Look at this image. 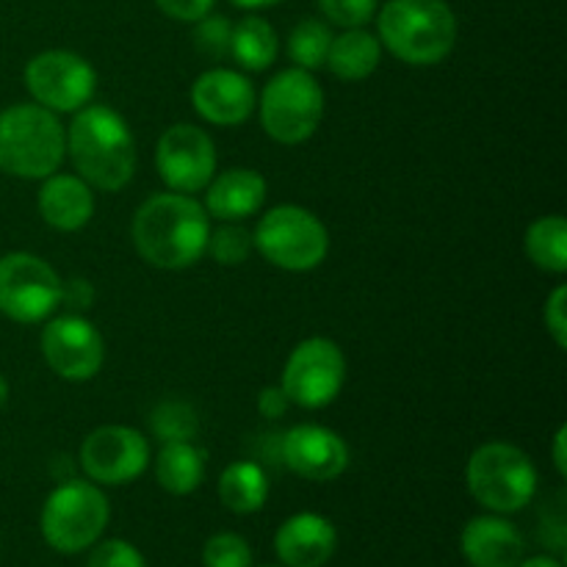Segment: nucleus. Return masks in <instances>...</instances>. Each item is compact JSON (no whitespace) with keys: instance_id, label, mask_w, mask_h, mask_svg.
Returning a JSON list of instances; mask_svg holds the SVG:
<instances>
[{"instance_id":"obj_11","label":"nucleus","mask_w":567,"mask_h":567,"mask_svg":"<svg viewBox=\"0 0 567 567\" xmlns=\"http://www.w3.org/2000/svg\"><path fill=\"white\" fill-rule=\"evenodd\" d=\"M347 382V358L330 338H308L288 358L282 371V391L291 404L321 410L332 404Z\"/></svg>"},{"instance_id":"obj_17","label":"nucleus","mask_w":567,"mask_h":567,"mask_svg":"<svg viewBox=\"0 0 567 567\" xmlns=\"http://www.w3.org/2000/svg\"><path fill=\"white\" fill-rule=\"evenodd\" d=\"M336 548V526L319 513L291 515L275 535V554L286 567H324Z\"/></svg>"},{"instance_id":"obj_33","label":"nucleus","mask_w":567,"mask_h":567,"mask_svg":"<svg viewBox=\"0 0 567 567\" xmlns=\"http://www.w3.org/2000/svg\"><path fill=\"white\" fill-rule=\"evenodd\" d=\"M543 319H546L548 336L554 338L559 349L567 347V288L559 286L554 288V293L548 297L546 310H543Z\"/></svg>"},{"instance_id":"obj_29","label":"nucleus","mask_w":567,"mask_h":567,"mask_svg":"<svg viewBox=\"0 0 567 567\" xmlns=\"http://www.w3.org/2000/svg\"><path fill=\"white\" fill-rule=\"evenodd\" d=\"M252 236L241 225H225L208 236V249L219 266H241L252 252Z\"/></svg>"},{"instance_id":"obj_26","label":"nucleus","mask_w":567,"mask_h":567,"mask_svg":"<svg viewBox=\"0 0 567 567\" xmlns=\"http://www.w3.org/2000/svg\"><path fill=\"white\" fill-rule=\"evenodd\" d=\"M332 31L321 20H302L288 37V55L299 70H319L327 64Z\"/></svg>"},{"instance_id":"obj_20","label":"nucleus","mask_w":567,"mask_h":567,"mask_svg":"<svg viewBox=\"0 0 567 567\" xmlns=\"http://www.w3.org/2000/svg\"><path fill=\"white\" fill-rule=\"evenodd\" d=\"M205 205L208 216L219 221H241L258 214L266 199V181L255 169H227L208 183Z\"/></svg>"},{"instance_id":"obj_9","label":"nucleus","mask_w":567,"mask_h":567,"mask_svg":"<svg viewBox=\"0 0 567 567\" xmlns=\"http://www.w3.org/2000/svg\"><path fill=\"white\" fill-rule=\"evenodd\" d=\"M61 305V277L31 252L0 258V313L20 324L44 321Z\"/></svg>"},{"instance_id":"obj_3","label":"nucleus","mask_w":567,"mask_h":567,"mask_svg":"<svg viewBox=\"0 0 567 567\" xmlns=\"http://www.w3.org/2000/svg\"><path fill=\"white\" fill-rule=\"evenodd\" d=\"M380 42L413 66L441 64L457 44V17L446 0H391L380 11Z\"/></svg>"},{"instance_id":"obj_34","label":"nucleus","mask_w":567,"mask_h":567,"mask_svg":"<svg viewBox=\"0 0 567 567\" xmlns=\"http://www.w3.org/2000/svg\"><path fill=\"white\" fill-rule=\"evenodd\" d=\"M155 3H158V9L164 11V14L175 17V20L197 22L203 20L205 14H210L216 0H155Z\"/></svg>"},{"instance_id":"obj_36","label":"nucleus","mask_w":567,"mask_h":567,"mask_svg":"<svg viewBox=\"0 0 567 567\" xmlns=\"http://www.w3.org/2000/svg\"><path fill=\"white\" fill-rule=\"evenodd\" d=\"M61 302H64L66 308H72V310L92 308L94 288L89 286L86 280H70L66 286L61 282Z\"/></svg>"},{"instance_id":"obj_6","label":"nucleus","mask_w":567,"mask_h":567,"mask_svg":"<svg viewBox=\"0 0 567 567\" xmlns=\"http://www.w3.org/2000/svg\"><path fill=\"white\" fill-rule=\"evenodd\" d=\"M111 518L105 493L92 482L70 480L55 487L42 507V537L53 551L81 554L97 546Z\"/></svg>"},{"instance_id":"obj_5","label":"nucleus","mask_w":567,"mask_h":567,"mask_svg":"<svg viewBox=\"0 0 567 567\" xmlns=\"http://www.w3.org/2000/svg\"><path fill=\"white\" fill-rule=\"evenodd\" d=\"M468 491L487 513H520L537 493V468L529 454L509 443H485L465 468Z\"/></svg>"},{"instance_id":"obj_14","label":"nucleus","mask_w":567,"mask_h":567,"mask_svg":"<svg viewBox=\"0 0 567 567\" xmlns=\"http://www.w3.org/2000/svg\"><path fill=\"white\" fill-rule=\"evenodd\" d=\"M42 354L59 377L86 382L103 369L105 343L92 321L81 316H59L42 330Z\"/></svg>"},{"instance_id":"obj_24","label":"nucleus","mask_w":567,"mask_h":567,"mask_svg":"<svg viewBox=\"0 0 567 567\" xmlns=\"http://www.w3.org/2000/svg\"><path fill=\"white\" fill-rule=\"evenodd\" d=\"M277 33L264 17H244L233 25L230 55L249 72H264L277 59Z\"/></svg>"},{"instance_id":"obj_42","label":"nucleus","mask_w":567,"mask_h":567,"mask_svg":"<svg viewBox=\"0 0 567 567\" xmlns=\"http://www.w3.org/2000/svg\"><path fill=\"white\" fill-rule=\"evenodd\" d=\"M0 548H3V546H0Z\"/></svg>"},{"instance_id":"obj_41","label":"nucleus","mask_w":567,"mask_h":567,"mask_svg":"<svg viewBox=\"0 0 567 567\" xmlns=\"http://www.w3.org/2000/svg\"><path fill=\"white\" fill-rule=\"evenodd\" d=\"M269 567H275V565H269Z\"/></svg>"},{"instance_id":"obj_2","label":"nucleus","mask_w":567,"mask_h":567,"mask_svg":"<svg viewBox=\"0 0 567 567\" xmlns=\"http://www.w3.org/2000/svg\"><path fill=\"white\" fill-rule=\"evenodd\" d=\"M66 153L78 177L100 192H120L136 172L131 125L109 105H83L66 131Z\"/></svg>"},{"instance_id":"obj_18","label":"nucleus","mask_w":567,"mask_h":567,"mask_svg":"<svg viewBox=\"0 0 567 567\" xmlns=\"http://www.w3.org/2000/svg\"><path fill=\"white\" fill-rule=\"evenodd\" d=\"M465 563L471 567H518L526 543L518 526L504 515H480L460 535Z\"/></svg>"},{"instance_id":"obj_7","label":"nucleus","mask_w":567,"mask_h":567,"mask_svg":"<svg viewBox=\"0 0 567 567\" xmlns=\"http://www.w3.org/2000/svg\"><path fill=\"white\" fill-rule=\"evenodd\" d=\"M324 116V92L308 70H282L260 94V125L275 142L302 144L319 131Z\"/></svg>"},{"instance_id":"obj_8","label":"nucleus","mask_w":567,"mask_h":567,"mask_svg":"<svg viewBox=\"0 0 567 567\" xmlns=\"http://www.w3.org/2000/svg\"><path fill=\"white\" fill-rule=\"evenodd\" d=\"M252 244L277 269L310 271L324 264L330 252V233L308 208L277 205L258 221Z\"/></svg>"},{"instance_id":"obj_27","label":"nucleus","mask_w":567,"mask_h":567,"mask_svg":"<svg viewBox=\"0 0 567 567\" xmlns=\"http://www.w3.org/2000/svg\"><path fill=\"white\" fill-rule=\"evenodd\" d=\"M150 430L164 443L194 441L199 432V419L192 404L186 402H161L150 415Z\"/></svg>"},{"instance_id":"obj_32","label":"nucleus","mask_w":567,"mask_h":567,"mask_svg":"<svg viewBox=\"0 0 567 567\" xmlns=\"http://www.w3.org/2000/svg\"><path fill=\"white\" fill-rule=\"evenodd\" d=\"M86 567H147L142 551L127 540H103L89 557Z\"/></svg>"},{"instance_id":"obj_31","label":"nucleus","mask_w":567,"mask_h":567,"mask_svg":"<svg viewBox=\"0 0 567 567\" xmlns=\"http://www.w3.org/2000/svg\"><path fill=\"white\" fill-rule=\"evenodd\" d=\"M319 9L332 25L363 28L374 17L377 0H319Z\"/></svg>"},{"instance_id":"obj_15","label":"nucleus","mask_w":567,"mask_h":567,"mask_svg":"<svg viewBox=\"0 0 567 567\" xmlns=\"http://www.w3.org/2000/svg\"><path fill=\"white\" fill-rule=\"evenodd\" d=\"M282 463L308 482H332L349 468V449L338 432L319 424H299L282 435Z\"/></svg>"},{"instance_id":"obj_4","label":"nucleus","mask_w":567,"mask_h":567,"mask_svg":"<svg viewBox=\"0 0 567 567\" xmlns=\"http://www.w3.org/2000/svg\"><path fill=\"white\" fill-rule=\"evenodd\" d=\"M66 155L64 125L39 103L0 111V172L22 181H44Z\"/></svg>"},{"instance_id":"obj_19","label":"nucleus","mask_w":567,"mask_h":567,"mask_svg":"<svg viewBox=\"0 0 567 567\" xmlns=\"http://www.w3.org/2000/svg\"><path fill=\"white\" fill-rule=\"evenodd\" d=\"M39 214L50 227L64 233H75L89 225L94 214V194L86 181L78 175H59L53 172L44 177V186L39 188Z\"/></svg>"},{"instance_id":"obj_1","label":"nucleus","mask_w":567,"mask_h":567,"mask_svg":"<svg viewBox=\"0 0 567 567\" xmlns=\"http://www.w3.org/2000/svg\"><path fill=\"white\" fill-rule=\"evenodd\" d=\"M208 210L188 194H153L133 216V244L155 269L194 266L208 249Z\"/></svg>"},{"instance_id":"obj_30","label":"nucleus","mask_w":567,"mask_h":567,"mask_svg":"<svg viewBox=\"0 0 567 567\" xmlns=\"http://www.w3.org/2000/svg\"><path fill=\"white\" fill-rule=\"evenodd\" d=\"M230 37L233 25L227 17L205 14L203 20H197L194 42H197L199 53L210 55V59H225V55H230Z\"/></svg>"},{"instance_id":"obj_40","label":"nucleus","mask_w":567,"mask_h":567,"mask_svg":"<svg viewBox=\"0 0 567 567\" xmlns=\"http://www.w3.org/2000/svg\"><path fill=\"white\" fill-rule=\"evenodd\" d=\"M6 402H9V382H6V377L0 374V408H3Z\"/></svg>"},{"instance_id":"obj_21","label":"nucleus","mask_w":567,"mask_h":567,"mask_svg":"<svg viewBox=\"0 0 567 567\" xmlns=\"http://www.w3.org/2000/svg\"><path fill=\"white\" fill-rule=\"evenodd\" d=\"M382 42L365 28H347L341 37H332L327 66L341 81H363L380 66Z\"/></svg>"},{"instance_id":"obj_22","label":"nucleus","mask_w":567,"mask_h":567,"mask_svg":"<svg viewBox=\"0 0 567 567\" xmlns=\"http://www.w3.org/2000/svg\"><path fill=\"white\" fill-rule=\"evenodd\" d=\"M155 480L172 496H192L205 480V452L194 441L164 443L155 460Z\"/></svg>"},{"instance_id":"obj_39","label":"nucleus","mask_w":567,"mask_h":567,"mask_svg":"<svg viewBox=\"0 0 567 567\" xmlns=\"http://www.w3.org/2000/svg\"><path fill=\"white\" fill-rule=\"evenodd\" d=\"M233 3L241 6V9H269V6L282 3V0H233Z\"/></svg>"},{"instance_id":"obj_25","label":"nucleus","mask_w":567,"mask_h":567,"mask_svg":"<svg viewBox=\"0 0 567 567\" xmlns=\"http://www.w3.org/2000/svg\"><path fill=\"white\" fill-rule=\"evenodd\" d=\"M526 255L532 264L551 275L567 271V221L563 216H543L526 230Z\"/></svg>"},{"instance_id":"obj_28","label":"nucleus","mask_w":567,"mask_h":567,"mask_svg":"<svg viewBox=\"0 0 567 567\" xmlns=\"http://www.w3.org/2000/svg\"><path fill=\"white\" fill-rule=\"evenodd\" d=\"M205 567H252V548L236 532H219L208 537L203 548Z\"/></svg>"},{"instance_id":"obj_16","label":"nucleus","mask_w":567,"mask_h":567,"mask_svg":"<svg viewBox=\"0 0 567 567\" xmlns=\"http://www.w3.org/2000/svg\"><path fill=\"white\" fill-rule=\"evenodd\" d=\"M192 103L197 114L210 125L236 127L255 111V86L236 70H208L194 81Z\"/></svg>"},{"instance_id":"obj_12","label":"nucleus","mask_w":567,"mask_h":567,"mask_svg":"<svg viewBox=\"0 0 567 567\" xmlns=\"http://www.w3.org/2000/svg\"><path fill=\"white\" fill-rule=\"evenodd\" d=\"M150 465V443L133 426L109 424L81 443V468L97 485L120 487L138 480Z\"/></svg>"},{"instance_id":"obj_10","label":"nucleus","mask_w":567,"mask_h":567,"mask_svg":"<svg viewBox=\"0 0 567 567\" xmlns=\"http://www.w3.org/2000/svg\"><path fill=\"white\" fill-rule=\"evenodd\" d=\"M25 89L53 114H75L97 89V72L83 55L70 50H44L25 66Z\"/></svg>"},{"instance_id":"obj_37","label":"nucleus","mask_w":567,"mask_h":567,"mask_svg":"<svg viewBox=\"0 0 567 567\" xmlns=\"http://www.w3.org/2000/svg\"><path fill=\"white\" fill-rule=\"evenodd\" d=\"M565 443H567V426H559L557 435H554V465H557L559 476H567V452H565Z\"/></svg>"},{"instance_id":"obj_13","label":"nucleus","mask_w":567,"mask_h":567,"mask_svg":"<svg viewBox=\"0 0 567 567\" xmlns=\"http://www.w3.org/2000/svg\"><path fill=\"white\" fill-rule=\"evenodd\" d=\"M155 166L158 175L172 192L197 194L214 181L216 172V144L203 127L181 122L161 133L155 147Z\"/></svg>"},{"instance_id":"obj_35","label":"nucleus","mask_w":567,"mask_h":567,"mask_svg":"<svg viewBox=\"0 0 567 567\" xmlns=\"http://www.w3.org/2000/svg\"><path fill=\"white\" fill-rule=\"evenodd\" d=\"M288 408H291V399H288V393L282 391V385H269L260 391L258 396L260 415H266V419H282V415L288 413Z\"/></svg>"},{"instance_id":"obj_38","label":"nucleus","mask_w":567,"mask_h":567,"mask_svg":"<svg viewBox=\"0 0 567 567\" xmlns=\"http://www.w3.org/2000/svg\"><path fill=\"white\" fill-rule=\"evenodd\" d=\"M518 567H563V563L554 557H532V559H520Z\"/></svg>"},{"instance_id":"obj_23","label":"nucleus","mask_w":567,"mask_h":567,"mask_svg":"<svg viewBox=\"0 0 567 567\" xmlns=\"http://www.w3.org/2000/svg\"><path fill=\"white\" fill-rule=\"evenodd\" d=\"M219 498L230 513L252 515L269 498V476L258 463H230L219 476Z\"/></svg>"}]
</instances>
